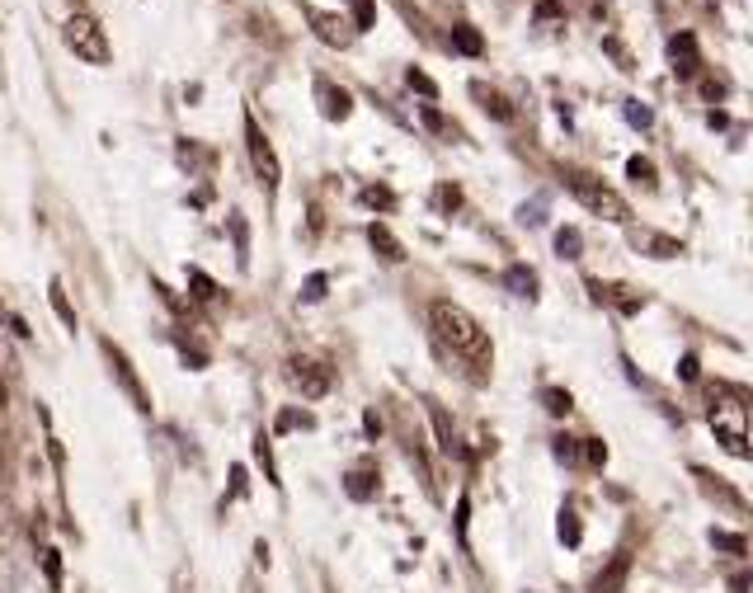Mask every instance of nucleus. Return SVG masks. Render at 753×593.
I'll return each instance as SVG.
<instances>
[{
  "label": "nucleus",
  "mask_w": 753,
  "mask_h": 593,
  "mask_svg": "<svg viewBox=\"0 0 753 593\" xmlns=\"http://www.w3.org/2000/svg\"><path fill=\"white\" fill-rule=\"evenodd\" d=\"M626 118H631L636 128H650V109H641V104H626Z\"/></svg>",
  "instance_id": "c756f323"
},
{
  "label": "nucleus",
  "mask_w": 753,
  "mask_h": 593,
  "mask_svg": "<svg viewBox=\"0 0 753 593\" xmlns=\"http://www.w3.org/2000/svg\"><path fill=\"white\" fill-rule=\"evenodd\" d=\"M288 429H311V414H279V433H288Z\"/></svg>",
  "instance_id": "a878e982"
},
{
  "label": "nucleus",
  "mask_w": 753,
  "mask_h": 593,
  "mask_svg": "<svg viewBox=\"0 0 753 593\" xmlns=\"http://www.w3.org/2000/svg\"><path fill=\"white\" fill-rule=\"evenodd\" d=\"M245 151H250V165H254V174H260V184L279 189V180H283L279 155H273V142L264 137V128L254 123V113H245Z\"/></svg>",
  "instance_id": "20e7f679"
},
{
  "label": "nucleus",
  "mask_w": 753,
  "mask_h": 593,
  "mask_svg": "<svg viewBox=\"0 0 753 593\" xmlns=\"http://www.w3.org/2000/svg\"><path fill=\"white\" fill-rule=\"evenodd\" d=\"M410 86H414V90H420V94H429V99H433V94H439V86H433V81H429V76H424V71H410Z\"/></svg>",
  "instance_id": "cd10ccee"
},
{
  "label": "nucleus",
  "mask_w": 753,
  "mask_h": 593,
  "mask_svg": "<svg viewBox=\"0 0 753 593\" xmlns=\"http://www.w3.org/2000/svg\"><path fill=\"white\" fill-rule=\"evenodd\" d=\"M349 10H353V29L368 33L372 19H376V6H372V0H349Z\"/></svg>",
  "instance_id": "f3484780"
},
{
  "label": "nucleus",
  "mask_w": 753,
  "mask_h": 593,
  "mask_svg": "<svg viewBox=\"0 0 753 593\" xmlns=\"http://www.w3.org/2000/svg\"><path fill=\"white\" fill-rule=\"evenodd\" d=\"M452 48L466 52V57H481V52H485V38L475 33L471 24H458V29H452Z\"/></svg>",
  "instance_id": "ddd939ff"
},
{
  "label": "nucleus",
  "mask_w": 753,
  "mask_h": 593,
  "mask_svg": "<svg viewBox=\"0 0 753 593\" xmlns=\"http://www.w3.org/2000/svg\"><path fill=\"white\" fill-rule=\"evenodd\" d=\"M62 38H67V48L81 57V62H94V67H104L109 62V38H104V29L94 24L90 14H71L67 19V29H62Z\"/></svg>",
  "instance_id": "7ed1b4c3"
},
{
  "label": "nucleus",
  "mask_w": 753,
  "mask_h": 593,
  "mask_svg": "<svg viewBox=\"0 0 753 593\" xmlns=\"http://www.w3.org/2000/svg\"><path fill=\"white\" fill-rule=\"evenodd\" d=\"M315 99H321V109H325V118H330V123H344V118H349V104H353V99H349V90H340V86L321 81V86H315Z\"/></svg>",
  "instance_id": "6e6552de"
},
{
  "label": "nucleus",
  "mask_w": 753,
  "mask_h": 593,
  "mask_svg": "<svg viewBox=\"0 0 753 593\" xmlns=\"http://www.w3.org/2000/svg\"><path fill=\"white\" fill-rule=\"evenodd\" d=\"M325 288H330V279H325V273H311V279L302 283V302H321V296H325Z\"/></svg>",
  "instance_id": "aec40b11"
},
{
  "label": "nucleus",
  "mask_w": 753,
  "mask_h": 593,
  "mask_svg": "<svg viewBox=\"0 0 753 593\" xmlns=\"http://www.w3.org/2000/svg\"><path fill=\"white\" fill-rule=\"evenodd\" d=\"M359 203H368V208H376V212H391V208H395V193H391L386 184H368V189L359 193Z\"/></svg>",
  "instance_id": "2eb2a0df"
},
{
  "label": "nucleus",
  "mask_w": 753,
  "mask_h": 593,
  "mask_svg": "<svg viewBox=\"0 0 753 593\" xmlns=\"http://www.w3.org/2000/svg\"><path fill=\"white\" fill-rule=\"evenodd\" d=\"M193 296H198V302H217V283L203 279V273H193Z\"/></svg>",
  "instance_id": "393cba45"
},
{
  "label": "nucleus",
  "mask_w": 753,
  "mask_h": 593,
  "mask_svg": "<svg viewBox=\"0 0 753 593\" xmlns=\"http://www.w3.org/2000/svg\"><path fill=\"white\" fill-rule=\"evenodd\" d=\"M471 94H475V99H485V109H490L494 118H513V109H509V104H504V99H500V94H494L490 86H471Z\"/></svg>",
  "instance_id": "dca6fc26"
},
{
  "label": "nucleus",
  "mask_w": 753,
  "mask_h": 593,
  "mask_svg": "<svg viewBox=\"0 0 753 593\" xmlns=\"http://www.w3.org/2000/svg\"><path fill=\"white\" fill-rule=\"evenodd\" d=\"M504 283H509L513 292H519V296H538V273L523 269V264H513V269L504 273Z\"/></svg>",
  "instance_id": "4468645a"
},
{
  "label": "nucleus",
  "mask_w": 753,
  "mask_h": 593,
  "mask_svg": "<svg viewBox=\"0 0 753 593\" xmlns=\"http://www.w3.org/2000/svg\"><path fill=\"white\" fill-rule=\"evenodd\" d=\"M344 490H349V500H372L376 494V466H353L349 476H344Z\"/></svg>",
  "instance_id": "9d476101"
},
{
  "label": "nucleus",
  "mask_w": 753,
  "mask_h": 593,
  "mask_svg": "<svg viewBox=\"0 0 753 593\" xmlns=\"http://www.w3.org/2000/svg\"><path fill=\"white\" fill-rule=\"evenodd\" d=\"M0 466H6V452H0Z\"/></svg>",
  "instance_id": "2f4dec72"
},
{
  "label": "nucleus",
  "mask_w": 753,
  "mask_h": 593,
  "mask_svg": "<svg viewBox=\"0 0 753 593\" xmlns=\"http://www.w3.org/2000/svg\"><path fill=\"white\" fill-rule=\"evenodd\" d=\"M311 33L321 38V43L330 48H349L353 43V24L344 14H321V10H311Z\"/></svg>",
  "instance_id": "423d86ee"
},
{
  "label": "nucleus",
  "mask_w": 753,
  "mask_h": 593,
  "mask_svg": "<svg viewBox=\"0 0 753 593\" xmlns=\"http://www.w3.org/2000/svg\"><path fill=\"white\" fill-rule=\"evenodd\" d=\"M52 311L62 315L67 325H76V311H71V302H67V292H62V283H52Z\"/></svg>",
  "instance_id": "412c9836"
},
{
  "label": "nucleus",
  "mask_w": 753,
  "mask_h": 593,
  "mask_svg": "<svg viewBox=\"0 0 753 593\" xmlns=\"http://www.w3.org/2000/svg\"><path fill=\"white\" fill-rule=\"evenodd\" d=\"M711 542H716L721 551H735V556H744V537H735V532H711Z\"/></svg>",
  "instance_id": "b1692460"
},
{
  "label": "nucleus",
  "mask_w": 753,
  "mask_h": 593,
  "mask_svg": "<svg viewBox=\"0 0 753 593\" xmlns=\"http://www.w3.org/2000/svg\"><path fill=\"white\" fill-rule=\"evenodd\" d=\"M433 424H439V439H443V452H462V448H458V433H452V424H448V414H443V405H433Z\"/></svg>",
  "instance_id": "6ab92c4d"
},
{
  "label": "nucleus",
  "mask_w": 753,
  "mask_h": 593,
  "mask_svg": "<svg viewBox=\"0 0 753 593\" xmlns=\"http://www.w3.org/2000/svg\"><path fill=\"white\" fill-rule=\"evenodd\" d=\"M368 241H372V250H376V254H382V260H386V264H401V260H405V250H401V241H395V235H391L386 227H372V231H368Z\"/></svg>",
  "instance_id": "9b49d317"
},
{
  "label": "nucleus",
  "mask_w": 753,
  "mask_h": 593,
  "mask_svg": "<svg viewBox=\"0 0 753 593\" xmlns=\"http://www.w3.org/2000/svg\"><path fill=\"white\" fill-rule=\"evenodd\" d=\"M584 458H589V466H603V462H608V448L589 439V443H584Z\"/></svg>",
  "instance_id": "c85d7f7f"
},
{
  "label": "nucleus",
  "mask_w": 753,
  "mask_h": 593,
  "mask_svg": "<svg viewBox=\"0 0 753 593\" xmlns=\"http://www.w3.org/2000/svg\"><path fill=\"white\" fill-rule=\"evenodd\" d=\"M429 325H433V340H439L452 359H462L466 368H475V378H485L490 363H494V349H490V334L481 330V321H475L471 311H462L458 302H433Z\"/></svg>",
  "instance_id": "f257e3e1"
},
{
  "label": "nucleus",
  "mask_w": 753,
  "mask_h": 593,
  "mask_svg": "<svg viewBox=\"0 0 753 593\" xmlns=\"http://www.w3.org/2000/svg\"><path fill=\"white\" fill-rule=\"evenodd\" d=\"M0 410H6V382H0Z\"/></svg>",
  "instance_id": "7c9ffc66"
},
{
  "label": "nucleus",
  "mask_w": 753,
  "mask_h": 593,
  "mask_svg": "<svg viewBox=\"0 0 753 593\" xmlns=\"http://www.w3.org/2000/svg\"><path fill=\"white\" fill-rule=\"evenodd\" d=\"M669 57H673V71H683V76H697V38H692V33H679V38H673V43H669Z\"/></svg>",
  "instance_id": "1a4fd4ad"
},
{
  "label": "nucleus",
  "mask_w": 753,
  "mask_h": 593,
  "mask_svg": "<svg viewBox=\"0 0 753 593\" xmlns=\"http://www.w3.org/2000/svg\"><path fill=\"white\" fill-rule=\"evenodd\" d=\"M565 189L580 198V203H584L593 217H603V222H631L626 198L612 193L603 180H593V174H584V170H565Z\"/></svg>",
  "instance_id": "f03ea898"
},
{
  "label": "nucleus",
  "mask_w": 753,
  "mask_h": 593,
  "mask_svg": "<svg viewBox=\"0 0 753 593\" xmlns=\"http://www.w3.org/2000/svg\"><path fill=\"white\" fill-rule=\"evenodd\" d=\"M546 410L551 414H570V395L565 391H546Z\"/></svg>",
  "instance_id": "bb28decb"
},
{
  "label": "nucleus",
  "mask_w": 753,
  "mask_h": 593,
  "mask_svg": "<svg viewBox=\"0 0 753 593\" xmlns=\"http://www.w3.org/2000/svg\"><path fill=\"white\" fill-rule=\"evenodd\" d=\"M288 378H292V386L307 395V401H321V395L334 386V372L325 368V363H315V359H292L288 363Z\"/></svg>",
  "instance_id": "39448f33"
},
{
  "label": "nucleus",
  "mask_w": 753,
  "mask_h": 593,
  "mask_svg": "<svg viewBox=\"0 0 753 593\" xmlns=\"http://www.w3.org/2000/svg\"><path fill=\"white\" fill-rule=\"evenodd\" d=\"M104 359L113 363V378H118V382H123V391H128V395H132V401H137V410H142V414H147V410H151V401H147V391H142V382H137V378H132V368H128V359H123V353H118V344H113V340H104Z\"/></svg>",
  "instance_id": "0eeeda50"
},
{
  "label": "nucleus",
  "mask_w": 753,
  "mask_h": 593,
  "mask_svg": "<svg viewBox=\"0 0 753 593\" xmlns=\"http://www.w3.org/2000/svg\"><path fill=\"white\" fill-rule=\"evenodd\" d=\"M561 542H565V546H580V523H574V509L561 513Z\"/></svg>",
  "instance_id": "5701e85b"
},
{
  "label": "nucleus",
  "mask_w": 753,
  "mask_h": 593,
  "mask_svg": "<svg viewBox=\"0 0 753 593\" xmlns=\"http://www.w3.org/2000/svg\"><path fill=\"white\" fill-rule=\"evenodd\" d=\"M626 570H631V561H626V556H612V565L603 570L599 580H593V593H618V589H622V580H626Z\"/></svg>",
  "instance_id": "f8f14e48"
},
{
  "label": "nucleus",
  "mask_w": 753,
  "mask_h": 593,
  "mask_svg": "<svg viewBox=\"0 0 753 593\" xmlns=\"http://www.w3.org/2000/svg\"><path fill=\"white\" fill-rule=\"evenodd\" d=\"M631 180H636V184H655V165H650V161H641V155H631Z\"/></svg>",
  "instance_id": "4be33fe9"
},
{
  "label": "nucleus",
  "mask_w": 753,
  "mask_h": 593,
  "mask_svg": "<svg viewBox=\"0 0 753 593\" xmlns=\"http://www.w3.org/2000/svg\"><path fill=\"white\" fill-rule=\"evenodd\" d=\"M556 250H561V260H580V231L574 227L556 231Z\"/></svg>",
  "instance_id": "a211bd4d"
}]
</instances>
